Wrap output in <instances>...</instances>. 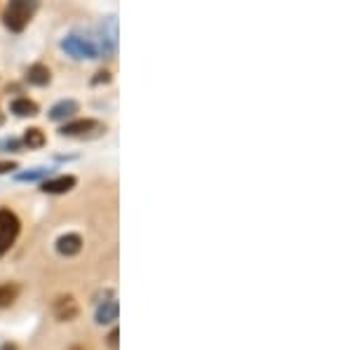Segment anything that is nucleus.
I'll list each match as a JSON object with an SVG mask.
<instances>
[{"instance_id":"f257e3e1","label":"nucleus","mask_w":352,"mask_h":350,"mask_svg":"<svg viewBox=\"0 0 352 350\" xmlns=\"http://www.w3.org/2000/svg\"><path fill=\"white\" fill-rule=\"evenodd\" d=\"M41 0H8V8L3 12V24L12 33H21L31 24V19L36 17Z\"/></svg>"},{"instance_id":"f03ea898","label":"nucleus","mask_w":352,"mask_h":350,"mask_svg":"<svg viewBox=\"0 0 352 350\" xmlns=\"http://www.w3.org/2000/svg\"><path fill=\"white\" fill-rule=\"evenodd\" d=\"M61 50L66 54H71L73 59H99L101 56V47L96 45L94 38L87 36H78V33H71L61 41Z\"/></svg>"},{"instance_id":"7ed1b4c3","label":"nucleus","mask_w":352,"mask_h":350,"mask_svg":"<svg viewBox=\"0 0 352 350\" xmlns=\"http://www.w3.org/2000/svg\"><path fill=\"white\" fill-rule=\"evenodd\" d=\"M19 230H21L19 217L12 210H0V256H5L10 252V247L14 245Z\"/></svg>"},{"instance_id":"20e7f679","label":"nucleus","mask_w":352,"mask_h":350,"mask_svg":"<svg viewBox=\"0 0 352 350\" xmlns=\"http://www.w3.org/2000/svg\"><path fill=\"white\" fill-rule=\"evenodd\" d=\"M104 132V125L96 120H71V122H64V127L59 129L61 137H78V139H85V137H96V134Z\"/></svg>"},{"instance_id":"39448f33","label":"nucleus","mask_w":352,"mask_h":350,"mask_svg":"<svg viewBox=\"0 0 352 350\" xmlns=\"http://www.w3.org/2000/svg\"><path fill=\"white\" fill-rule=\"evenodd\" d=\"M76 188V177L71 174H64V177H54V179H45L43 182V193H50V195H61V193H68V190Z\"/></svg>"},{"instance_id":"423d86ee","label":"nucleus","mask_w":352,"mask_h":350,"mask_svg":"<svg viewBox=\"0 0 352 350\" xmlns=\"http://www.w3.org/2000/svg\"><path fill=\"white\" fill-rule=\"evenodd\" d=\"M54 315L56 320H61V322H71V320L78 318V303L73 296H59L54 301Z\"/></svg>"},{"instance_id":"0eeeda50","label":"nucleus","mask_w":352,"mask_h":350,"mask_svg":"<svg viewBox=\"0 0 352 350\" xmlns=\"http://www.w3.org/2000/svg\"><path fill=\"white\" fill-rule=\"evenodd\" d=\"M80 250H82V238L78 233H66L56 240V252L61 256H76V254H80Z\"/></svg>"},{"instance_id":"6e6552de","label":"nucleus","mask_w":352,"mask_h":350,"mask_svg":"<svg viewBox=\"0 0 352 350\" xmlns=\"http://www.w3.org/2000/svg\"><path fill=\"white\" fill-rule=\"evenodd\" d=\"M78 111H80V106H78L76 99H64L50 109V120H54V122L68 120V118H73Z\"/></svg>"},{"instance_id":"1a4fd4ad","label":"nucleus","mask_w":352,"mask_h":350,"mask_svg":"<svg viewBox=\"0 0 352 350\" xmlns=\"http://www.w3.org/2000/svg\"><path fill=\"white\" fill-rule=\"evenodd\" d=\"M118 318H120V306H118L116 298H109V301H104L96 308V322L99 325H111Z\"/></svg>"},{"instance_id":"9d476101","label":"nucleus","mask_w":352,"mask_h":350,"mask_svg":"<svg viewBox=\"0 0 352 350\" xmlns=\"http://www.w3.org/2000/svg\"><path fill=\"white\" fill-rule=\"evenodd\" d=\"M26 80L31 85H36V87H45V85H50V80H52V73H50L47 66L33 64V66H28V71H26Z\"/></svg>"},{"instance_id":"9b49d317","label":"nucleus","mask_w":352,"mask_h":350,"mask_svg":"<svg viewBox=\"0 0 352 350\" xmlns=\"http://www.w3.org/2000/svg\"><path fill=\"white\" fill-rule=\"evenodd\" d=\"M10 111H12L16 118H33V116H38V104L26 97H19L10 104Z\"/></svg>"},{"instance_id":"f8f14e48","label":"nucleus","mask_w":352,"mask_h":350,"mask_svg":"<svg viewBox=\"0 0 352 350\" xmlns=\"http://www.w3.org/2000/svg\"><path fill=\"white\" fill-rule=\"evenodd\" d=\"M19 296V285L14 282H3L0 285V308H10Z\"/></svg>"},{"instance_id":"ddd939ff","label":"nucleus","mask_w":352,"mask_h":350,"mask_svg":"<svg viewBox=\"0 0 352 350\" xmlns=\"http://www.w3.org/2000/svg\"><path fill=\"white\" fill-rule=\"evenodd\" d=\"M24 144L28 149H43L45 146V134L38 127H28L24 132Z\"/></svg>"},{"instance_id":"4468645a","label":"nucleus","mask_w":352,"mask_h":350,"mask_svg":"<svg viewBox=\"0 0 352 350\" xmlns=\"http://www.w3.org/2000/svg\"><path fill=\"white\" fill-rule=\"evenodd\" d=\"M47 177V169L45 167H33L28 172H19L16 174V182H41V179Z\"/></svg>"},{"instance_id":"2eb2a0df","label":"nucleus","mask_w":352,"mask_h":350,"mask_svg":"<svg viewBox=\"0 0 352 350\" xmlns=\"http://www.w3.org/2000/svg\"><path fill=\"white\" fill-rule=\"evenodd\" d=\"M0 149H8V151H16V149H21V141H16V139H8V141H0Z\"/></svg>"},{"instance_id":"dca6fc26","label":"nucleus","mask_w":352,"mask_h":350,"mask_svg":"<svg viewBox=\"0 0 352 350\" xmlns=\"http://www.w3.org/2000/svg\"><path fill=\"white\" fill-rule=\"evenodd\" d=\"M92 83H94V85H99V83H111V73H106V71L96 73V78H94Z\"/></svg>"},{"instance_id":"f3484780","label":"nucleus","mask_w":352,"mask_h":350,"mask_svg":"<svg viewBox=\"0 0 352 350\" xmlns=\"http://www.w3.org/2000/svg\"><path fill=\"white\" fill-rule=\"evenodd\" d=\"M12 169H16V162H0V174H8Z\"/></svg>"},{"instance_id":"a211bd4d","label":"nucleus","mask_w":352,"mask_h":350,"mask_svg":"<svg viewBox=\"0 0 352 350\" xmlns=\"http://www.w3.org/2000/svg\"><path fill=\"white\" fill-rule=\"evenodd\" d=\"M109 343H111V348H118V329H113V331H111Z\"/></svg>"}]
</instances>
